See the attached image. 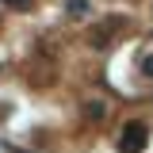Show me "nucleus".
<instances>
[{"instance_id":"obj_1","label":"nucleus","mask_w":153,"mask_h":153,"mask_svg":"<svg viewBox=\"0 0 153 153\" xmlns=\"http://www.w3.org/2000/svg\"><path fill=\"white\" fill-rule=\"evenodd\" d=\"M142 146H146V126H130V130L123 134V149L126 153H138Z\"/></svg>"},{"instance_id":"obj_2","label":"nucleus","mask_w":153,"mask_h":153,"mask_svg":"<svg viewBox=\"0 0 153 153\" xmlns=\"http://www.w3.org/2000/svg\"><path fill=\"white\" fill-rule=\"evenodd\" d=\"M12 4H16V8H27V0H12Z\"/></svg>"}]
</instances>
